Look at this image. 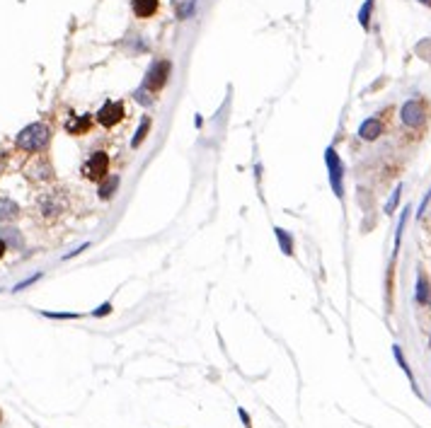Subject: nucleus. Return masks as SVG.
Here are the masks:
<instances>
[{
  "instance_id": "nucleus-1",
  "label": "nucleus",
  "mask_w": 431,
  "mask_h": 428,
  "mask_svg": "<svg viewBox=\"0 0 431 428\" xmlns=\"http://www.w3.org/2000/svg\"><path fill=\"white\" fill-rule=\"evenodd\" d=\"M51 141V129L42 123V121H36V123H29V126H24L22 131L17 133V148L24 150V153L29 155H36V153H44L46 145Z\"/></svg>"
},
{
  "instance_id": "nucleus-2",
  "label": "nucleus",
  "mask_w": 431,
  "mask_h": 428,
  "mask_svg": "<svg viewBox=\"0 0 431 428\" xmlns=\"http://www.w3.org/2000/svg\"><path fill=\"white\" fill-rule=\"evenodd\" d=\"M400 119H402V123L407 129H424L426 121H429V104H426V99L421 97L407 99L402 104V109H400Z\"/></svg>"
},
{
  "instance_id": "nucleus-3",
  "label": "nucleus",
  "mask_w": 431,
  "mask_h": 428,
  "mask_svg": "<svg viewBox=\"0 0 431 428\" xmlns=\"http://www.w3.org/2000/svg\"><path fill=\"white\" fill-rule=\"evenodd\" d=\"M107 175H109V155L104 153V150L90 153L85 165H83V177H85L88 182H97V184H100Z\"/></svg>"
},
{
  "instance_id": "nucleus-4",
  "label": "nucleus",
  "mask_w": 431,
  "mask_h": 428,
  "mask_svg": "<svg viewBox=\"0 0 431 428\" xmlns=\"http://www.w3.org/2000/svg\"><path fill=\"white\" fill-rule=\"evenodd\" d=\"M95 119H97V123H100L102 129H114V126H119V123L126 119L124 102H119V99H107V102L100 107V111L95 114Z\"/></svg>"
},
{
  "instance_id": "nucleus-5",
  "label": "nucleus",
  "mask_w": 431,
  "mask_h": 428,
  "mask_svg": "<svg viewBox=\"0 0 431 428\" xmlns=\"http://www.w3.org/2000/svg\"><path fill=\"white\" fill-rule=\"evenodd\" d=\"M170 61H158V63H153L150 66V70L145 73V80H143V90L145 92H150V95H158L160 90L165 88L167 77H170Z\"/></svg>"
},
{
  "instance_id": "nucleus-6",
  "label": "nucleus",
  "mask_w": 431,
  "mask_h": 428,
  "mask_svg": "<svg viewBox=\"0 0 431 428\" xmlns=\"http://www.w3.org/2000/svg\"><path fill=\"white\" fill-rule=\"evenodd\" d=\"M325 160H327V169H330V184L334 196L342 198L344 196V184H342V177H344V165L339 160V155L334 153V148H327L325 153Z\"/></svg>"
},
{
  "instance_id": "nucleus-7",
  "label": "nucleus",
  "mask_w": 431,
  "mask_h": 428,
  "mask_svg": "<svg viewBox=\"0 0 431 428\" xmlns=\"http://www.w3.org/2000/svg\"><path fill=\"white\" fill-rule=\"evenodd\" d=\"M385 131V121L380 119V116H371V119H366L361 123V129H359V136L364 138V141H376L380 138Z\"/></svg>"
},
{
  "instance_id": "nucleus-8",
  "label": "nucleus",
  "mask_w": 431,
  "mask_h": 428,
  "mask_svg": "<svg viewBox=\"0 0 431 428\" xmlns=\"http://www.w3.org/2000/svg\"><path fill=\"white\" fill-rule=\"evenodd\" d=\"M119 187H122V177L107 175L100 184H97V196H100L102 201H109V198H114V194L119 191Z\"/></svg>"
},
{
  "instance_id": "nucleus-9",
  "label": "nucleus",
  "mask_w": 431,
  "mask_h": 428,
  "mask_svg": "<svg viewBox=\"0 0 431 428\" xmlns=\"http://www.w3.org/2000/svg\"><path fill=\"white\" fill-rule=\"evenodd\" d=\"M131 8L138 20H150L160 10V0H131Z\"/></svg>"
},
{
  "instance_id": "nucleus-10",
  "label": "nucleus",
  "mask_w": 431,
  "mask_h": 428,
  "mask_svg": "<svg viewBox=\"0 0 431 428\" xmlns=\"http://www.w3.org/2000/svg\"><path fill=\"white\" fill-rule=\"evenodd\" d=\"M90 126H92V116L90 114H83V116H73V119L66 123V131L70 136H83V133L90 131Z\"/></svg>"
},
{
  "instance_id": "nucleus-11",
  "label": "nucleus",
  "mask_w": 431,
  "mask_h": 428,
  "mask_svg": "<svg viewBox=\"0 0 431 428\" xmlns=\"http://www.w3.org/2000/svg\"><path fill=\"white\" fill-rule=\"evenodd\" d=\"M17 218H20V206L12 198L3 196L0 198V223H12Z\"/></svg>"
},
{
  "instance_id": "nucleus-12",
  "label": "nucleus",
  "mask_w": 431,
  "mask_h": 428,
  "mask_svg": "<svg viewBox=\"0 0 431 428\" xmlns=\"http://www.w3.org/2000/svg\"><path fill=\"white\" fill-rule=\"evenodd\" d=\"M39 206H42V213H44V216H58V213L63 210V206H61V201H58L56 194H46Z\"/></svg>"
},
{
  "instance_id": "nucleus-13",
  "label": "nucleus",
  "mask_w": 431,
  "mask_h": 428,
  "mask_svg": "<svg viewBox=\"0 0 431 428\" xmlns=\"http://www.w3.org/2000/svg\"><path fill=\"white\" fill-rule=\"evenodd\" d=\"M429 281H426V276H424V271H419V276H417V303L419 305H426L429 303Z\"/></svg>"
},
{
  "instance_id": "nucleus-14",
  "label": "nucleus",
  "mask_w": 431,
  "mask_h": 428,
  "mask_svg": "<svg viewBox=\"0 0 431 428\" xmlns=\"http://www.w3.org/2000/svg\"><path fill=\"white\" fill-rule=\"evenodd\" d=\"M150 126H153L150 116H143V119H141V126L136 129V136H133V141H131V148H138V145L145 141V136L150 133Z\"/></svg>"
},
{
  "instance_id": "nucleus-15",
  "label": "nucleus",
  "mask_w": 431,
  "mask_h": 428,
  "mask_svg": "<svg viewBox=\"0 0 431 428\" xmlns=\"http://www.w3.org/2000/svg\"><path fill=\"white\" fill-rule=\"evenodd\" d=\"M393 353H395V361L400 363V368L405 370V375L409 377V382H412V387H414V392L421 397V392H419V387H417V382H414V375H412V370H409V365H407V361H405V356H402V349L400 346H393Z\"/></svg>"
},
{
  "instance_id": "nucleus-16",
  "label": "nucleus",
  "mask_w": 431,
  "mask_h": 428,
  "mask_svg": "<svg viewBox=\"0 0 431 428\" xmlns=\"http://www.w3.org/2000/svg\"><path fill=\"white\" fill-rule=\"evenodd\" d=\"M277 240H279V244H281V252L286 254V256H291L293 254V240H291V235H288L284 228H277Z\"/></svg>"
},
{
  "instance_id": "nucleus-17",
  "label": "nucleus",
  "mask_w": 431,
  "mask_h": 428,
  "mask_svg": "<svg viewBox=\"0 0 431 428\" xmlns=\"http://www.w3.org/2000/svg\"><path fill=\"white\" fill-rule=\"evenodd\" d=\"M371 10H373V0H366V5L359 12V20H361V27L368 29V17H371Z\"/></svg>"
},
{
  "instance_id": "nucleus-18",
  "label": "nucleus",
  "mask_w": 431,
  "mask_h": 428,
  "mask_svg": "<svg viewBox=\"0 0 431 428\" xmlns=\"http://www.w3.org/2000/svg\"><path fill=\"white\" fill-rule=\"evenodd\" d=\"M400 196H402V184H400L395 191H393V196H390V201L385 203V213H393V210L398 208V203H400Z\"/></svg>"
},
{
  "instance_id": "nucleus-19",
  "label": "nucleus",
  "mask_w": 431,
  "mask_h": 428,
  "mask_svg": "<svg viewBox=\"0 0 431 428\" xmlns=\"http://www.w3.org/2000/svg\"><path fill=\"white\" fill-rule=\"evenodd\" d=\"M39 278H42V271H39V274H34V276H29V278H24L22 283H17L15 288H12V293H20V290H24V288H29V285H34Z\"/></svg>"
},
{
  "instance_id": "nucleus-20",
  "label": "nucleus",
  "mask_w": 431,
  "mask_h": 428,
  "mask_svg": "<svg viewBox=\"0 0 431 428\" xmlns=\"http://www.w3.org/2000/svg\"><path fill=\"white\" fill-rule=\"evenodd\" d=\"M42 315L49 319H77L80 317L77 312H42Z\"/></svg>"
},
{
  "instance_id": "nucleus-21",
  "label": "nucleus",
  "mask_w": 431,
  "mask_h": 428,
  "mask_svg": "<svg viewBox=\"0 0 431 428\" xmlns=\"http://www.w3.org/2000/svg\"><path fill=\"white\" fill-rule=\"evenodd\" d=\"M111 303H102L97 310H92V317H107V315H111Z\"/></svg>"
},
{
  "instance_id": "nucleus-22",
  "label": "nucleus",
  "mask_w": 431,
  "mask_h": 428,
  "mask_svg": "<svg viewBox=\"0 0 431 428\" xmlns=\"http://www.w3.org/2000/svg\"><path fill=\"white\" fill-rule=\"evenodd\" d=\"M238 414H240V418H243L245 428H252V421H250V414H247L245 409H238Z\"/></svg>"
},
{
  "instance_id": "nucleus-23",
  "label": "nucleus",
  "mask_w": 431,
  "mask_h": 428,
  "mask_svg": "<svg viewBox=\"0 0 431 428\" xmlns=\"http://www.w3.org/2000/svg\"><path fill=\"white\" fill-rule=\"evenodd\" d=\"M5 252H8V242H5L3 237H0V259L5 256Z\"/></svg>"
},
{
  "instance_id": "nucleus-24",
  "label": "nucleus",
  "mask_w": 431,
  "mask_h": 428,
  "mask_svg": "<svg viewBox=\"0 0 431 428\" xmlns=\"http://www.w3.org/2000/svg\"><path fill=\"white\" fill-rule=\"evenodd\" d=\"M419 3H424V5H429L431 8V0H419Z\"/></svg>"
}]
</instances>
